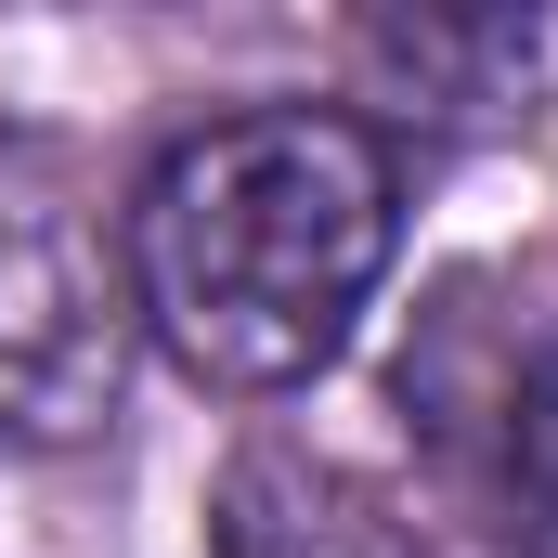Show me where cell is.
I'll use <instances>...</instances> for the list:
<instances>
[{
    "label": "cell",
    "instance_id": "cell-1",
    "mask_svg": "<svg viewBox=\"0 0 558 558\" xmlns=\"http://www.w3.org/2000/svg\"><path fill=\"white\" fill-rule=\"evenodd\" d=\"M403 247V156L338 105H247L143 169L118 221L131 325L234 403L312 390Z\"/></svg>",
    "mask_w": 558,
    "mask_h": 558
},
{
    "label": "cell",
    "instance_id": "cell-2",
    "mask_svg": "<svg viewBox=\"0 0 558 558\" xmlns=\"http://www.w3.org/2000/svg\"><path fill=\"white\" fill-rule=\"evenodd\" d=\"M131 286L105 274L65 143L0 131V454H52L118 403Z\"/></svg>",
    "mask_w": 558,
    "mask_h": 558
},
{
    "label": "cell",
    "instance_id": "cell-3",
    "mask_svg": "<svg viewBox=\"0 0 558 558\" xmlns=\"http://www.w3.org/2000/svg\"><path fill=\"white\" fill-rule=\"evenodd\" d=\"M208 558H441L325 441H234V468L208 481Z\"/></svg>",
    "mask_w": 558,
    "mask_h": 558
},
{
    "label": "cell",
    "instance_id": "cell-4",
    "mask_svg": "<svg viewBox=\"0 0 558 558\" xmlns=\"http://www.w3.org/2000/svg\"><path fill=\"white\" fill-rule=\"evenodd\" d=\"M507 533L520 558H558V351L533 364V390H507Z\"/></svg>",
    "mask_w": 558,
    "mask_h": 558
}]
</instances>
